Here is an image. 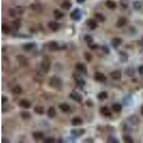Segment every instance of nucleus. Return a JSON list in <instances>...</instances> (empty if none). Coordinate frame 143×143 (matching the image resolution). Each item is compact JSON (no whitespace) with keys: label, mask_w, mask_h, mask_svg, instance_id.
I'll return each instance as SVG.
<instances>
[{"label":"nucleus","mask_w":143,"mask_h":143,"mask_svg":"<svg viewBox=\"0 0 143 143\" xmlns=\"http://www.w3.org/2000/svg\"><path fill=\"white\" fill-rule=\"evenodd\" d=\"M95 80L96 81H97V82H103L106 81L107 77L103 73L97 72H96L95 74Z\"/></svg>","instance_id":"nucleus-6"},{"label":"nucleus","mask_w":143,"mask_h":143,"mask_svg":"<svg viewBox=\"0 0 143 143\" xmlns=\"http://www.w3.org/2000/svg\"><path fill=\"white\" fill-rule=\"evenodd\" d=\"M125 73H127V75H129V76H132V75H133L135 74V70H134V69L132 68V67H129V68H127L126 69Z\"/></svg>","instance_id":"nucleus-37"},{"label":"nucleus","mask_w":143,"mask_h":143,"mask_svg":"<svg viewBox=\"0 0 143 143\" xmlns=\"http://www.w3.org/2000/svg\"><path fill=\"white\" fill-rule=\"evenodd\" d=\"M93 142H94L93 139H87L84 140V143H93Z\"/></svg>","instance_id":"nucleus-48"},{"label":"nucleus","mask_w":143,"mask_h":143,"mask_svg":"<svg viewBox=\"0 0 143 143\" xmlns=\"http://www.w3.org/2000/svg\"><path fill=\"white\" fill-rule=\"evenodd\" d=\"M84 132H85V130L83 129V128L79 129H73V130L71 131V133L75 137L81 136Z\"/></svg>","instance_id":"nucleus-21"},{"label":"nucleus","mask_w":143,"mask_h":143,"mask_svg":"<svg viewBox=\"0 0 143 143\" xmlns=\"http://www.w3.org/2000/svg\"><path fill=\"white\" fill-rule=\"evenodd\" d=\"M84 1H85V0H77V1L79 4H82V3H83Z\"/></svg>","instance_id":"nucleus-49"},{"label":"nucleus","mask_w":143,"mask_h":143,"mask_svg":"<svg viewBox=\"0 0 143 143\" xmlns=\"http://www.w3.org/2000/svg\"><path fill=\"white\" fill-rule=\"evenodd\" d=\"M8 101V97H6V96H2L1 97V102H2V104H4V103H6Z\"/></svg>","instance_id":"nucleus-43"},{"label":"nucleus","mask_w":143,"mask_h":143,"mask_svg":"<svg viewBox=\"0 0 143 143\" xmlns=\"http://www.w3.org/2000/svg\"><path fill=\"white\" fill-rule=\"evenodd\" d=\"M75 80H76V82H77V84H78L80 87H83V86L85 84V82H84V80L82 79V77H81L80 75L75 74Z\"/></svg>","instance_id":"nucleus-14"},{"label":"nucleus","mask_w":143,"mask_h":143,"mask_svg":"<svg viewBox=\"0 0 143 143\" xmlns=\"http://www.w3.org/2000/svg\"><path fill=\"white\" fill-rule=\"evenodd\" d=\"M41 70L44 72V73L47 74L49 72L50 69H51V60L49 59V57H44L42 60L40 64Z\"/></svg>","instance_id":"nucleus-2"},{"label":"nucleus","mask_w":143,"mask_h":143,"mask_svg":"<svg viewBox=\"0 0 143 143\" xmlns=\"http://www.w3.org/2000/svg\"><path fill=\"white\" fill-rule=\"evenodd\" d=\"M44 133L40 132V131H37L32 133V137L35 140H42L44 138Z\"/></svg>","instance_id":"nucleus-17"},{"label":"nucleus","mask_w":143,"mask_h":143,"mask_svg":"<svg viewBox=\"0 0 143 143\" xmlns=\"http://www.w3.org/2000/svg\"><path fill=\"white\" fill-rule=\"evenodd\" d=\"M97 99H99L100 100H104L105 99H107V93L106 92H101L100 93H99L97 96Z\"/></svg>","instance_id":"nucleus-33"},{"label":"nucleus","mask_w":143,"mask_h":143,"mask_svg":"<svg viewBox=\"0 0 143 143\" xmlns=\"http://www.w3.org/2000/svg\"><path fill=\"white\" fill-rule=\"evenodd\" d=\"M34 112L40 115H42L44 113V109L42 106H40V105H37L34 107Z\"/></svg>","instance_id":"nucleus-20"},{"label":"nucleus","mask_w":143,"mask_h":143,"mask_svg":"<svg viewBox=\"0 0 143 143\" xmlns=\"http://www.w3.org/2000/svg\"><path fill=\"white\" fill-rule=\"evenodd\" d=\"M21 117L24 120H29L32 117V115L29 112H28L27 111H23L21 112Z\"/></svg>","instance_id":"nucleus-30"},{"label":"nucleus","mask_w":143,"mask_h":143,"mask_svg":"<svg viewBox=\"0 0 143 143\" xmlns=\"http://www.w3.org/2000/svg\"><path fill=\"white\" fill-rule=\"evenodd\" d=\"M17 60L19 62V64L21 66H26L27 65L28 60L26 57L23 56V55H19L17 57Z\"/></svg>","instance_id":"nucleus-8"},{"label":"nucleus","mask_w":143,"mask_h":143,"mask_svg":"<svg viewBox=\"0 0 143 143\" xmlns=\"http://www.w3.org/2000/svg\"><path fill=\"white\" fill-rule=\"evenodd\" d=\"M87 25L92 30H94V29H95L97 27V21L95 20H92V19H89V20H87Z\"/></svg>","instance_id":"nucleus-11"},{"label":"nucleus","mask_w":143,"mask_h":143,"mask_svg":"<svg viewBox=\"0 0 143 143\" xmlns=\"http://www.w3.org/2000/svg\"><path fill=\"white\" fill-rule=\"evenodd\" d=\"M138 72L141 75H143V65H140L138 67Z\"/></svg>","instance_id":"nucleus-45"},{"label":"nucleus","mask_w":143,"mask_h":143,"mask_svg":"<svg viewBox=\"0 0 143 143\" xmlns=\"http://www.w3.org/2000/svg\"><path fill=\"white\" fill-rule=\"evenodd\" d=\"M60 109H61V111H62L63 112H67L70 110V106L66 104V103H63V104H61L60 106H59Z\"/></svg>","instance_id":"nucleus-25"},{"label":"nucleus","mask_w":143,"mask_h":143,"mask_svg":"<svg viewBox=\"0 0 143 143\" xmlns=\"http://www.w3.org/2000/svg\"><path fill=\"white\" fill-rule=\"evenodd\" d=\"M124 142L126 143H132L134 141L132 140V138L129 135H124L123 137Z\"/></svg>","instance_id":"nucleus-35"},{"label":"nucleus","mask_w":143,"mask_h":143,"mask_svg":"<svg viewBox=\"0 0 143 143\" xmlns=\"http://www.w3.org/2000/svg\"><path fill=\"white\" fill-rule=\"evenodd\" d=\"M95 20L99 22H103L106 20L105 17L101 13H96L95 14Z\"/></svg>","instance_id":"nucleus-22"},{"label":"nucleus","mask_w":143,"mask_h":143,"mask_svg":"<svg viewBox=\"0 0 143 143\" xmlns=\"http://www.w3.org/2000/svg\"><path fill=\"white\" fill-rule=\"evenodd\" d=\"M106 6L107 8H109L110 9H115L117 7V4L115 1H113L112 0H107L106 1Z\"/></svg>","instance_id":"nucleus-24"},{"label":"nucleus","mask_w":143,"mask_h":143,"mask_svg":"<svg viewBox=\"0 0 143 143\" xmlns=\"http://www.w3.org/2000/svg\"><path fill=\"white\" fill-rule=\"evenodd\" d=\"M35 45L36 44L34 42H29V43H27V44H24V45H22V49L26 52H29L35 47Z\"/></svg>","instance_id":"nucleus-15"},{"label":"nucleus","mask_w":143,"mask_h":143,"mask_svg":"<svg viewBox=\"0 0 143 143\" xmlns=\"http://www.w3.org/2000/svg\"><path fill=\"white\" fill-rule=\"evenodd\" d=\"M54 16L56 20H60L64 17V13H62L59 9H55L54 11Z\"/></svg>","instance_id":"nucleus-28"},{"label":"nucleus","mask_w":143,"mask_h":143,"mask_svg":"<svg viewBox=\"0 0 143 143\" xmlns=\"http://www.w3.org/2000/svg\"><path fill=\"white\" fill-rule=\"evenodd\" d=\"M1 30H2L4 34H9V32H11V28H10V27L9 25L3 24L2 26H1Z\"/></svg>","instance_id":"nucleus-29"},{"label":"nucleus","mask_w":143,"mask_h":143,"mask_svg":"<svg viewBox=\"0 0 143 143\" xmlns=\"http://www.w3.org/2000/svg\"><path fill=\"white\" fill-rule=\"evenodd\" d=\"M12 26L13 27L16 29V30H18L21 26V20L20 19H17V20H15L14 21H12Z\"/></svg>","instance_id":"nucleus-31"},{"label":"nucleus","mask_w":143,"mask_h":143,"mask_svg":"<svg viewBox=\"0 0 143 143\" xmlns=\"http://www.w3.org/2000/svg\"><path fill=\"white\" fill-rule=\"evenodd\" d=\"M9 14H10V16H12V17H14V15L16 14L15 10H14V9H11L9 10Z\"/></svg>","instance_id":"nucleus-46"},{"label":"nucleus","mask_w":143,"mask_h":143,"mask_svg":"<svg viewBox=\"0 0 143 143\" xmlns=\"http://www.w3.org/2000/svg\"><path fill=\"white\" fill-rule=\"evenodd\" d=\"M31 7H32V9L34 11H37V9H40L41 8L40 5V4H32Z\"/></svg>","instance_id":"nucleus-41"},{"label":"nucleus","mask_w":143,"mask_h":143,"mask_svg":"<svg viewBox=\"0 0 143 143\" xmlns=\"http://www.w3.org/2000/svg\"><path fill=\"white\" fill-rule=\"evenodd\" d=\"M110 76L114 80L119 81L122 78V72L120 70H114L110 73Z\"/></svg>","instance_id":"nucleus-5"},{"label":"nucleus","mask_w":143,"mask_h":143,"mask_svg":"<svg viewBox=\"0 0 143 143\" xmlns=\"http://www.w3.org/2000/svg\"><path fill=\"white\" fill-rule=\"evenodd\" d=\"M84 41L87 42V44L89 47V46H90L91 44H93V38L89 35H86L84 37Z\"/></svg>","instance_id":"nucleus-34"},{"label":"nucleus","mask_w":143,"mask_h":143,"mask_svg":"<svg viewBox=\"0 0 143 143\" xmlns=\"http://www.w3.org/2000/svg\"><path fill=\"white\" fill-rule=\"evenodd\" d=\"M49 86L55 89L60 90L62 88V81L57 76H53L49 79Z\"/></svg>","instance_id":"nucleus-1"},{"label":"nucleus","mask_w":143,"mask_h":143,"mask_svg":"<svg viewBox=\"0 0 143 143\" xmlns=\"http://www.w3.org/2000/svg\"><path fill=\"white\" fill-rule=\"evenodd\" d=\"M69 97H70L73 100H75V101H77V102H81L82 101V95H80V94H79L78 92H73L70 93Z\"/></svg>","instance_id":"nucleus-9"},{"label":"nucleus","mask_w":143,"mask_h":143,"mask_svg":"<svg viewBox=\"0 0 143 143\" xmlns=\"http://www.w3.org/2000/svg\"><path fill=\"white\" fill-rule=\"evenodd\" d=\"M72 6V3L69 1H67V0H65L61 4V8L64 9V10H69L71 7Z\"/></svg>","instance_id":"nucleus-19"},{"label":"nucleus","mask_w":143,"mask_h":143,"mask_svg":"<svg viewBox=\"0 0 143 143\" xmlns=\"http://www.w3.org/2000/svg\"><path fill=\"white\" fill-rule=\"evenodd\" d=\"M89 47L91 49H97V48H98V45L93 43L92 44H91L90 46H89Z\"/></svg>","instance_id":"nucleus-44"},{"label":"nucleus","mask_w":143,"mask_h":143,"mask_svg":"<svg viewBox=\"0 0 143 143\" xmlns=\"http://www.w3.org/2000/svg\"><path fill=\"white\" fill-rule=\"evenodd\" d=\"M127 19L124 18V17H120L119 18V20H117V23H116V25L117 27H124L126 24H127Z\"/></svg>","instance_id":"nucleus-18"},{"label":"nucleus","mask_w":143,"mask_h":143,"mask_svg":"<svg viewBox=\"0 0 143 143\" xmlns=\"http://www.w3.org/2000/svg\"><path fill=\"white\" fill-rule=\"evenodd\" d=\"M48 27L52 31L57 32L60 29V24L56 22V21H51L48 23Z\"/></svg>","instance_id":"nucleus-7"},{"label":"nucleus","mask_w":143,"mask_h":143,"mask_svg":"<svg viewBox=\"0 0 143 143\" xmlns=\"http://www.w3.org/2000/svg\"><path fill=\"white\" fill-rule=\"evenodd\" d=\"M86 104L88 105L89 107H92V105H93V103L90 101V100H88L87 101V102H86Z\"/></svg>","instance_id":"nucleus-47"},{"label":"nucleus","mask_w":143,"mask_h":143,"mask_svg":"<svg viewBox=\"0 0 143 143\" xmlns=\"http://www.w3.org/2000/svg\"><path fill=\"white\" fill-rule=\"evenodd\" d=\"M47 115L49 118H53L56 115V109L53 107H50L47 110Z\"/></svg>","instance_id":"nucleus-23"},{"label":"nucleus","mask_w":143,"mask_h":143,"mask_svg":"<svg viewBox=\"0 0 143 143\" xmlns=\"http://www.w3.org/2000/svg\"><path fill=\"white\" fill-rule=\"evenodd\" d=\"M112 45L113 47H115V49L118 47L121 44H122V39L120 37H115L112 40Z\"/></svg>","instance_id":"nucleus-13"},{"label":"nucleus","mask_w":143,"mask_h":143,"mask_svg":"<svg viewBox=\"0 0 143 143\" xmlns=\"http://www.w3.org/2000/svg\"><path fill=\"white\" fill-rule=\"evenodd\" d=\"M84 57L85 60L88 61V62H90V61L92 60V55H91L90 53H89V52H84Z\"/></svg>","instance_id":"nucleus-36"},{"label":"nucleus","mask_w":143,"mask_h":143,"mask_svg":"<svg viewBox=\"0 0 143 143\" xmlns=\"http://www.w3.org/2000/svg\"><path fill=\"white\" fill-rule=\"evenodd\" d=\"M107 143H118L119 141L117 140V139H116L113 137L110 136L107 138Z\"/></svg>","instance_id":"nucleus-38"},{"label":"nucleus","mask_w":143,"mask_h":143,"mask_svg":"<svg viewBox=\"0 0 143 143\" xmlns=\"http://www.w3.org/2000/svg\"><path fill=\"white\" fill-rule=\"evenodd\" d=\"M55 142V140L54 138H52V137H48L44 140V143H53Z\"/></svg>","instance_id":"nucleus-40"},{"label":"nucleus","mask_w":143,"mask_h":143,"mask_svg":"<svg viewBox=\"0 0 143 143\" xmlns=\"http://www.w3.org/2000/svg\"><path fill=\"white\" fill-rule=\"evenodd\" d=\"M76 69L80 73V74H83V75H87V69L86 66L82 64V63H77L76 64Z\"/></svg>","instance_id":"nucleus-4"},{"label":"nucleus","mask_w":143,"mask_h":143,"mask_svg":"<svg viewBox=\"0 0 143 143\" xmlns=\"http://www.w3.org/2000/svg\"><path fill=\"white\" fill-rule=\"evenodd\" d=\"M129 120H130V122L133 124V123H135V124H138V123H139V120H138V118L137 117H130L129 118Z\"/></svg>","instance_id":"nucleus-39"},{"label":"nucleus","mask_w":143,"mask_h":143,"mask_svg":"<svg viewBox=\"0 0 143 143\" xmlns=\"http://www.w3.org/2000/svg\"><path fill=\"white\" fill-rule=\"evenodd\" d=\"M49 48L52 51H56L59 49V45L57 41H51L49 44Z\"/></svg>","instance_id":"nucleus-26"},{"label":"nucleus","mask_w":143,"mask_h":143,"mask_svg":"<svg viewBox=\"0 0 143 143\" xmlns=\"http://www.w3.org/2000/svg\"><path fill=\"white\" fill-rule=\"evenodd\" d=\"M70 17L75 21L80 20V19L82 18V14L80 10L78 8H76L75 10L70 14Z\"/></svg>","instance_id":"nucleus-3"},{"label":"nucleus","mask_w":143,"mask_h":143,"mask_svg":"<svg viewBox=\"0 0 143 143\" xmlns=\"http://www.w3.org/2000/svg\"><path fill=\"white\" fill-rule=\"evenodd\" d=\"M100 112L102 115L107 117H109L112 116V112L107 107H102L100 108Z\"/></svg>","instance_id":"nucleus-12"},{"label":"nucleus","mask_w":143,"mask_h":143,"mask_svg":"<svg viewBox=\"0 0 143 143\" xmlns=\"http://www.w3.org/2000/svg\"><path fill=\"white\" fill-rule=\"evenodd\" d=\"M71 123L73 126H79V125H81L83 123V120H82V118H80L79 117H75L74 118H72Z\"/></svg>","instance_id":"nucleus-16"},{"label":"nucleus","mask_w":143,"mask_h":143,"mask_svg":"<svg viewBox=\"0 0 143 143\" xmlns=\"http://www.w3.org/2000/svg\"><path fill=\"white\" fill-rule=\"evenodd\" d=\"M19 105L21 107H23L24 109H29L31 107V102L29 101H28L27 100H25V99H23L20 101L19 102Z\"/></svg>","instance_id":"nucleus-10"},{"label":"nucleus","mask_w":143,"mask_h":143,"mask_svg":"<svg viewBox=\"0 0 143 143\" xmlns=\"http://www.w3.org/2000/svg\"><path fill=\"white\" fill-rule=\"evenodd\" d=\"M141 114L142 115H143V105L141 107Z\"/></svg>","instance_id":"nucleus-50"},{"label":"nucleus","mask_w":143,"mask_h":143,"mask_svg":"<svg viewBox=\"0 0 143 143\" xmlns=\"http://www.w3.org/2000/svg\"><path fill=\"white\" fill-rule=\"evenodd\" d=\"M112 108L113 109V111H115V112H120L122 111V109H123V106L120 104L115 103V104H112Z\"/></svg>","instance_id":"nucleus-27"},{"label":"nucleus","mask_w":143,"mask_h":143,"mask_svg":"<svg viewBox=\"0 0 143 143\" xmlns=\"http://www.w3.org/2000/svg\"><path fill=\"white\" fill-rule=\"evenodd\" d=\"M102 50H103V51L104 52V53H106V54H109V52H110L109 48L107 47V46H103V47H102Z\"/></svg>","instance_id":"nucleus-42"},{"label":"nucleus","mask_w":143,"mask_h":143,"mask_svg":"<svg viewBox=\"0 0 143 143\" xmlns=\"http://www.w3.org/2000/svg\"><path fill=\"white\" fill-rule=\"evenodd\" d=\"M21 91H22V89L20 85H16L12 89V93L14 95H20V94H21Z\"/></svg>","instance_id":"nucleus-32"}]
</instances>
